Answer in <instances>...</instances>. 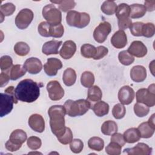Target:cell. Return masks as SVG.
<instances>
[{
	"mask_svg": "<svg viewBox=\"0 0 155 155\" xmlns=\"http://www.w3.org/2000/svg\"><path fill=\"white\" fill-rule=\"evenodd\" d=\"M15 95L17 99L20 101L27 103L33 102L40 95L39 85L32 79H24L17 85Z\"/></svg>",
	"mask_w": 155,
	"mask_h": 155,
	"instance_id": "cell-1",
	"label": "cell"
},
{
	"mask_svg": "<svg viewBox=\"0 0 155 155\" xmlns=\"http://www.w3.org/2000/svg\"><path fill=\"white\" fill-rule=\"evenodd\" d=\"M48 114L51 132L56 137L62 136L66 130L64 118L66 111L64 107L59 105H53L49 108Z\"/></svg>",
	"mask_w": 155,
	"mask_h": 155,
	"instance_id": "cell-2",
	"label": "cell"
},
{
	"mask_svg": "<svg viewBox=\"0 0 155 155\" xmlns=\"http://www.w3.org/2000/svg\"><path fill=\"white\" fill-rule=\"evenodd\" d=\"M66 114L70 117H76L85 114L91 108V103L86 99L67 100L64 105Z\"/></svg>",
	"mask_w": 155,
	"mask_h": 155,
	"instance_id": "cell-3",
	"label": "cell"
},
{
	"mask_svg": "<svg viewBox=\"0 0 155 155\" xmlns=\"http://www.w3.org/2000/svg\"><path fill=\"white\" fill-rule=\"evenodd\" d=\"M4 92L0 94V116L1 117L10 113L13 108V104H17L18 101L15 95L14 87H8Z\"/></svg>",
	"mask_w": 155,
	"mask_h": 155,
	"instance_id": "cell-4",
	"label": "cell"
},
{
	"mask_svg": "<svg viewBox=\"0 0 155 155\" xmlns=\"http://www.w3.org/2000/svg\"><path fill=\"white\" fill-rule=\"evenodd\" d=\"M66 21L68 25L82 28L88 25L90 21V15L85 12H78L75 10H70L66 16Z\"/></svg>",
	"mask_w": 155,
	"mask_h": 155,
	"instance_id": "cell-5",
	"label": "cell"
},
{
	"mask_svg": "<svg viewBox=\"0 0 155 155\" xmlns=\"http://www.w3.org/2000/svg\"><path fill=\"white\" fill-rule=\"evenodd\" d=\"M136 101L148 106L153 107L155 105V90L154 84L150 85L148 88H140L136 94Z\"/></svg>",
	"mask_w": 155,
	"mask_h": 155,
	"instance_id": "cell-6",
	"label": "cell"
},
{
	"mask_svg": "<svg viewBox=\"0 0 155 155\" xmlns=\"http://www.w3.org/2000/svg\"><path fill=\"white\" fill-rule=\"evenodd\" d=\"M42 16L48 23L52 25L61 24L62 13L59 9L57 8L54 4H50L44 7L42 9Z\"/></svg>",
	"mask_w": 155,
	"mask_h": 155,
	"instance_id": "cell-7",
	"label": "cell"
},
{
	"mask_svg": "<svg viewBox=\"0 0 155 155\" xmlns=\"http://www.w3.org/2000/svg\"><path fill=\"white\" fill-rule=\"evenodd\" d=\"M33 13L28 8H23L19 12L15 18V24L16 27L21 29L27 28L33 19Z\"/></svg>",
	"mask_w": 155,
	"mask_h": 155,
	"instance_id": "cell-8",
	"label": "cell"
},
{
	"mask_svg": "<svg viewBox=\"0 0 155 155\" xmlns=\"http://www.w3.org/2000/svg\"><path fill=\"white\" fill-rule=\"evenodd\" d=\"M111 31V24L107 21L101 22L94 30L93 38L99 43H103Z\"/></svg>",
	"mask_w": 155,
	"mask_h": 155,
	"instance_id": "cell-9",
	"label": "cell"
},
{
	"mask_svg": "<svg viewBox=\"0 0 155 155\" xmlns=\"http://www.w3.org/2000/svg\"><path fill=\"white\" fill-rule=\"evenodd\" d=\"M49 97L52 101H59L64 95V90L57 81H50L47 85Z\"/></svg>",
	"mask_w": 155,
	"mask_h": 155,
	"instance_id": "cell-10",
	"label": "cell"
},
{
	"mask_svg": "<svg viewBox=\"0 0 155 155\" xmlns=\"http://www.w3.org/2000/svg\"><path fill=\"white\" fill-rule=\"evenodd\" d=\"M137 130L140 133V137L145 139L151 137L153 135L155 130L154 114L151 115L148 122L140 124L139 125Z\"/></svg>",
	"mask_w": 155,
	"mask_h": 155,
	"instance_id": "cell-11",
	"label": "cell"
},
{
	"mask_svg": "<svg viewBox=\"0 0 155 155\" xmlns=\"http://www.w3.org/2000/svg\"><path fill=\"white\" fill-rule=\"evenodd\" d=\"M62 67L61 61L58 58H50L47 59V62L44 65L45 73L49 76H54L57 74L58 71Z\"/></svg>",
	"mask_w": 155,
	"mask_h": 155,
	"instance_id": "cell-12",
	"label": "cell"
},
{
	"mask_svg": "<svg viewBox=\"0 0 155 155\" xmlns=\"http://www.w3.org/2000/svg\"><path fill=\"white\" fill-rule=\"evenodd\" d=\"M135 93L133 89L128 85L123 86L120 88L118 92V99L123 105H129L134 98Z\"/></svg>",
	"mask_w": 155,
	"mask_h": 155,
	"instance_id": "cell-13",
	"label": "cell"
},
{
	"mask_svg": "<svg viewBox=\"0 0 155 155\" xmlns=\"http://www.w3.org/2000/svg\"><path fill=\"white\" fill-rule=\"evenodd\" d=\"M127 51L137 58H142L147 53V47L140 41H134L132 42L128 48Z\"/></svg>",
	"mask_w": 155,
	"mask_h": 155,
	"instance_id": "cell-14",
	"label": "cell"
},
{
	"mask_svg": "<svg viewBox=\"0 0 155 155\" xmlns=\"http://www.w3.org/2000/svg\"><path fill=\"white\" fill-rule=\"evenodd\" d=\"M23 67L29 73L36 74L42 70V64L38 58L31 57L25 61Z\"/></svg>",
	"mask_w": 155,
	"mask_h": 155,
	"instance_id": "cell-15",
	"label": "cell"
},
{
	"mask_svg": "<svg viewBox=\"0 0 155 155\" xmlns=\"http://www.w3.org/2000/svg\"><path fill=\"white\" fill-rule=\"evenodd\" d=\"M30 127L36 132L42 133L45 130V121L42 116L39 114H33L28 119Z\"/></svg>",
	"mask_w": 155,
	"mask_h": 155,
	"instance_id": "cell-16",
	"label": "cell"
},
{
	"mask_svg": "<svg viewBox=\"0 0 155 155\" xmlns=\"http://www.w3.org/2000/svg\"><path fill=\"white\" fill-rule=\"evenodd\" d=\"M152 153V148L144 143H138L133 148H127L124 150V153L127 154L149 155Z\"/></svg>",
	"mask_w": 155,
	"mask_h": 155,
	"instance_id": "cell-17",
	"label": "cell"
},
{
	"mask_svg": "<svg viewBox=\"0 0 155 155\" xmlns=\"http://www.w3.org/2000/svg\"><path fill=\"white\" fill-rule=\"evenodd\" d=\"M76 51V44L71 40L66 41L64 42L59 53L64 59H69L74 54Z\"/></svg>",
	"mask_w": 155,
	"mask_h": 155,
	"instance_id": "cell-18",
	"label": "cell"
},
{
	"mask_svg": "<svg viewBox=\"0 0 155 155\" xmlns=\"http://www.w3.org/2000/svg\"><path fill=\"white\" fill-rule=\"evenodd\" d=\"M113 46L117 49L122 48L127 44V36L124 30H118L114 33L111 38Z\"/></svg>",
	"mask_w": 155,
	"mask_h": 155,
	"instance_id": "cell-19",
	"label": "cell"
},
{
	"mask_svg": "<svg viewBox=\"0 0 155 155\" xmlns=\"http://www.w3.org/2000/svg\"><path fill=\"white\" fill-rule=\"evenodd\" d=\"M131 79L136 82H142L147 78L146 68L142 65L134 66L130 71Z\"/></svg>",
	"mask_w": 155,
	"mask_h": 155,
	"instance_id": "cell-20",
	"label": "cell"
},
{
	"mask_svg": "<svg viewBox=\"0 0 155 155\" xmlns=\"http://www.w3.org/2000/svg\"><path fill=\"white\" fill-rule=\"evenodd\" d=\"M62 42L61 41L57 40H51L48 42H46L44 44L42 51L45 55L50 54H58V49L61 45Z\"/></svg>",
	"mask_w": 155,
	"mask_h": 155,
	"instance_id": "cell-21",
	"label": "cell"
},
{
	"mask_svg": "<svg viewBox=\"0 0 155 155\" xmlns=\"http://www.w3.org/2000/svg\"><path fill=\"white\" fill-rule=\"evenodd\" d=\"M27 138V134L24 130L17 129L12 131L8 140L14 144L22 147V143L25 142Z\"/></svg>",
	"mask_w": 155,
	"mask_h": 155,
	"instance_id": "cell-22",
	"label": "cell"
},
{
	"mask_svg": "<svg viewBox=\"0 0 155 155\" xmlns=\"http://www.w3.org/2000/svg\"><path fill=\"white\" fill-rule=\"evenodd\" d=\"M125 142L133 143L139 140L140 138V133L136 128H130L127 130L123 134Z\"/></svg>",
	"mask_w": 155,
	"mask_h": 155,
	"instance_id": "cell-23",
	"label": "cell"
},
{
	"mask_svg": "<svg viewBox=\"0 0 155 155\" xmlns=\"http://www.w3.org/2000/svg\"><path fill=\"white\" fill-rule=\"evenodd\" d=\"M130 17L133 19L142 18L145 15L147 12V9L145 5L142 4H133L130 6Z\"/></svg>",
	"mask_w": 155,
	"mask_h": 155,
	"instance_id": "cell-24",
	"label": "cell"
},
{
	"mask_svg": "<svg viewBox=\"0 0 155 155\" xmlns=\"http://www.w3.org/2000/svg\"><path fill=\"white\" fill-rule=\"evenodd\" d=\"M91 108L97 116L103 117L108 113L109 105L104 101H99L94 104Z\"/></svg>",
	"mask_w": 155,
	"mask_h": 155,
	"instance_id": "cell-25",
	"label": "cell"
},
{
	"mask_svg": "<svg viewBox=\"0 0 155 155\" xmlns=\"http://www.w3.org/2000/svg\"><path fill=\"white\" fill-rule=\"evenodd\" d=\"M63 82L66 86L70 87L73 85L76 80V73L74 70L71 68H68L64 71Z\"/></svg>",
	"mask_w": 155,
	"mask_h": 155,
	"instance_id": "cell-26",
	"label": "cell"
},
{
	"mask_svg": "<svg viewBox=\"0 0 155 155\" xmlns=\"http://www.w3.org/2000/svg\"><path fill=\"white\" fill-rule=\"evenodd\" d=\"M26 73V70L20 64H16L12 67L9 71L10 78L12 81H16L19 78L24 76Z\"/></svg>",
	"mask_w": 155,
	"mask_h": 155,
	"instance_id": "cell-27",
	"label": "cell"
},
{
	"mask_svg": "<svg viewBox=\"0 0 155 155\" xmlns=\"http://www.w3.org/2000/svg\"><path fill=\"white\" fill-rule=\"evenodd\" d=\"M117 125L113 120H106L101 126V132L107 136H110L117 131Z\"/></svg>",
	"mask_w": 155,
	"mask_h": 155,
	"instance_id": "cell-28",
	"label": "cell"
},
{
	"mask_svg": "<svg viewBox=\"0 0 155 155\" xmlns=\"http://www.w3.org/2000/svg\"><path fill=\"white\" fill-rule=\"evenodd\" d=\"M102 97L101 88L97 85H93L89 88L87 94V99L92 102H98Z\"/></svg>",
	"mask_w": 155,
	"mask_h": 155,
	"instance_id": "cell-29",
	"label": "cell"
},
{
	"mask_svg": "<svg viewBox=\"0 0 155 155\" xmlns=\"http://www.w3.org/2000/svg\"><path fill=\"white\" fill-rule=\"evenodd\" d=\"M88 147L93 150L101 151L104 147V141L99 137L94 136L90 138L88 141Z\"/></svg>",
	"mask_w": 155,
	"mask_h": 155,
	"instance_id": "cell-30",
	"label": "cell"
},
{
	"mask_svg": "<svg viewBox=\"0 0 155 155\" xmlns=\"http://www.w3.org/2000/svg\"><path fill=\"white\" fill-rule=\"evenodd\" d=\"M81 84L86 88H90L93 86L94 82L93 73L88 71H85L82 73L81 77Z\"/></svg>",
	"mask_w": 155,
	"mask_h": 155,
	"instance_id": "cell-31",
	"label": "cell"
},
{
	"mask_svg": "<svg viewBox=\"0 0 155 155\" xmlns=\"http://www.w3.org/2000/svg\"><path fill=\"white\" fill-rule=\"evenodd\" d=\"M102 12L107 15H112L116 13L117 5L114 1H105L101 7Z\"/></svg>",
	"mask_w": 155,
	"mask_h": 155,
	"instance_id": "cell-32",
	"label": "cell"
},
{
	"mask_svg": "<svg viewBox=\"0 0 155 155\" xmlns=\"http://www.w3.org/2000/svg\"><path fill=\"white\" fill-rule=\"evenodd\" d=\"M130 5L125 3L120 4L117 6V9L116 11V16L117 19L125 18L130 17Z\"/></svg>",
	"mask_w": 155,
	"mask_h": 155,
	"instance_id": "cell-33",
	"label": "cell"
},
{
	"mask_svg": "<svg viewBox=\"0 0 155 155\" xmlns=\"http://www.w3.org/2000/svg\"><path fill=\"white\" fill-rule=\"evenodd\" d=\"M96 52V47L89 44H83L81 47V54L86 58H93Z\"/></svg>",
	"mask_w": 155,
	"mask_h": 155,
	"instance_id": "cell-34",
	"label": "cell"
},
{
	"mask_svg": "<svg viewBox=\"0 0 155 155\" xmlns=\"http://www.w3.org/2000/svg\"><path fill=\"white\" fill-rule=\"evenodd\" d=\"M51 2L58 4L59 9L63 12H67L68 10L73 9L76 5V2L73 0H63L58 1H51Z\"/></svg>",
	"mask_w": 155,
	"mask_h": 155,
	"instance_id": "cell-35",
	"label": "cell"
},
{
	"mask_svg": "<svg viewBox=\"0 0 155 155\" xmlns=\"http://www.w3.org/2000/svg\"><path fill=\"white\" fill-rule=\"evenodd\" d=\"M15 53L20 56H24L28 54L30 51V47L24 42H18L14 46Z\"/></svg>",
	"mask_w": 155,
	"mask_h": 155,
	"instance_id": "cell-36",
	"label": "cell"
},
{
	"mask_svg": "<svg viewBox=\"0 0 155 155\" xmlns=\"http://www.w3.org/2000/svg\"><path fill=\"white\" fill-rule=\"evenodd\" d=\"M119 62L124 65H130L134 61V58L130 54L127 50H123L119 52L118 54Z\"/></svg>",
	"mask_w": 155,
	"mask_h": 155,
	"instance_id": "cell-37",
	"label": "cell"
},
{
	"mask_svg": "<svg viewBox=\"0 0 155 155\" xmlns=\"http://www.w3.org/2000/svg\"><path fill=\"white\" fill-rule=\"evenodd\" d=\"M149 111V107L145 104L137 102L134 105V112L135 114L139 117H142L147 116Z\"/></svg>",
	"mask_w": 155,
	"mask_h": 155,
	"instance_id": "cell-38",
	"label": "cell"
},
{
	"mask_svg": "<svg viewBox=\"0 0 155 155\" xmlns=\"http://www.w3.org/2000/svg\"><path fill=\"white\" fill-rule=\"evenodd\" d=\"M126 109L125 106L122 104H116L112 109V114L116 119H120L125 116Z\"/></svg>",
	"mask_w": 155,
	"mask_h": 155,
	"instance_id": "cell-39",
	"label": "cell"
},
{
	"mask_svg": "<svg viewBox=\"0 0 155 155\" xmlns=\"http://www.w3.org/2000/svg\"><path fill=\"white\" fill-rule=\"evenodd\" d=\"M122 147L116 142H111L106 147L105 152L109 155H119L121 154Z\"/></svg>",
	"mask_w": 155,
	"mask_h": 155,
	"instance_id": "cell-40",
	"label": "cell"
},
{
	"mask_svg": "<svg viewBox=\"0 0 155 155\" xmlns=\"http://www.w3.org/2000/svg\"><path fill=\"white\" fill-rule=\"evenodd\" d=\"M13 66V61L10 56L5 55L1 58L0 59V68L2 72L8 71L9 69Z\"/></svg>",
	"mask_w": 155,
	"mask_h": 155,
	"instance_id": "cell-41",
	"label": "cell"
},
{
	"mask_svg": "<svg viewBox=\"0 0 155 155\" xmlns=\"http://www.w3.org/2000/svg\"><path fill=\"white\" fill-rule=\"evenodd\" d=\"M15 5L11 2L2 4L0 7V12L1 16H8L12 15L15 11Z\"/></svg>",
	"mask_w": 155,
	"mask_h": 155,
	"instance_id": "cell-42",
	"label": "cell"
},
{
	"mask_svg": "<svg viewBox=\"0 0 155 155\" xmlns=\"http://www.w3.org/2000/svg\"><path fill=\"white\" fill-rule=\"evenodd\" d=\"M51 25L47 22H41L38 27V33L43 37H50V29Z\"/></svg>",
	"mask_w": 155,
	"mask_h": 155,
	"instance_id": "cell-43",
	"label": "cell"
},
{
	"mask_svg": "<svg viewBox=\"0 0 155 155\" xmlns=\"http://www.w3.org/2000/svg\"><path fill=\"white\" fill-rule=\"evenodd\" d=\"M155 33V27L153 23L148 22L143 24L142 27V35L146 38H151Z\"/></svg>",
	"mask_w": 155,
	"mask_h": 155,
	"instance_id": "cell-44",
	"label": "cell"
},
{
	"mask_svg": "<svg viewBox=\"0 0 155 155\" xmlns=\"http://www.w3.org/2000/svg\"><path fill=\"white\" fill-rule=\"evenodd\" d=\"M27 144L29 148L33 150H36L40 148L42 145V142L41 139L38 137L30 136L27 139Z\"/></svg>",
	"mask_w": 155,
	"mask_h": 155,
	"instance_id": "cell-45",
	"label": "cell"
},
{
	"mask_svg": "<svg viewBox=\"0 0 155 155\" xmlns=\"http://www.w3.org/2000/svg\"><path fill=\"white\" fill-rule=\"evenodd\" d=\"M84 148V143L79 139H73L70 143V148L74 153H81Z\"/></svg>",
	"mask_w": 155,
	"mask_h": 155,
	"instance_id": "cell-46",
	"label": "cell"
},
{
	"mask_svg": "<svg viewBox=\"0 0 155 155\" xmlns=\"http://www.w3.org/2000/svg\"><path fill=\"white\" fill-rule=\"evenodd\" d=\"M57 139L60 143L64 145H67L70 143L73 140V133L71 129L68 127H66L65 133L62 136L57 137Z\"/></svg>",
	"mask_w": 155,
	"mask_h": 155,
	"instance_id": "cell-47",
	"label": "cell"
},
{
	"mask_svg": "<svg viewBox=\"0 0 155 155\" xmlns=\"http://www.w3.org/2000/svg\"><path fill=\"white\" fill-rule=\"evenodd\" d=\"M64 33V28L63 25L60 24L56 25L51 26L50 29V36L53 38H61Z\"/></svg>",
	"mask_w": 155,
	"mask_h": 155,
	"instance_id": "cell-48",
	"label": "cell"
},
{
	"mask_svg": "<svg viewBox=\"0 0 155 155\" xmlns=\"http://www.w3.org/2000/svg\"><path fill=\"white\" fill-rule=\"evenodd\" d=\"M143 23L142 22H136L133 23L130 27L131 33L134 36H141L142 27Z\"/></svg>",
	"mask_w": 155,
	"mask_h": 155,
	"instance_id": "cell-49",
	"label": "cell"
},
{
	"mask_svg": "<svg viewBox=\"0 0 155 155\" xmlns=\"http://www.w3.org/2000/svg\"><path fill=\"white\" fill-rule=\"evenodd\" d=\"M108 53V50L107 47L101 45L96 47V52L93 57L94 60H99L105 56Z\"/></svg>",
	"mask_w": 155,
	"mask_h": 155,
	"instance_id": "cell-50",
	"label": "cell"
},
{
	"mask_svg": "<svg viewBox=\"0 0 155 155\" xmlns=\"http://www.w3.org/2000/svg\"><path fill=\"white\" fill-rule=\"evenodd\" d=\"M132 24V21L130 18L118 19V27L120 30L130 28Z\"/></svg>",
	"mask_w": 155,
	"mask_h": 155,
	"instance_id": "cell-51",
	"label": "cell"
},
{
	"mask_svg": "<svg viewBox=\"0 0 155 155\" xmlns=\"http://www.w3.org/2000/svg\"><path fill=\"white\" fill-rule=\"evenodd\" d=\"M111 141L117 143L121 147L124 146L125 143V141L124 140L123 135L119 133H115L112 134V136L111 137Z\"/></svg>",
	"mask_w": 155,
	"mask_h": 155,
	"instance_id": "cell-52",
	"label": "cell"
},
{
	"mask_svg": "<svg viewBox=\"0 0 155 155\" xmlns=\"http://www.w3.org/2000/svg\"><path fill=\"white\" fill-rule=\"evenodd\" d=\"M10 79V76L7 73L2 71L0 74V87L2 88L5 86Z\"/></svg>",
	"mask_w": 155,
	"mask_h": 155,
	"instance_id": "cell-53",
	"label": "cell"
},
{
	"mask_svg": "<svg viewBox=\"0 0 155 155\" xmlns=\"http://www.w3.org/2000/svg\"><path fill=\"white\" fill-rule=\"evenodd\" d=\"M5 147L7 150L12 151V152L16 151L18 150L19 148H21V146H19V145H16L14 144L13 143L11 142L9 140L6 142Z\"/></svg>",
	"mask_w": 155,
	"mask_h": 155,
	"instance_id": "cell-54",
	"label": "cell"
},
{
	"mask_svg": "<svg viewBox=\"0 0 155 155\" xmlns=\"http://www.w3.org/2000/svg\"><path fill=\"white\" fill-rule=\"evenodd\" d=\"M144 5L147 9V11L153 12L154 10V8H155V1H145Z\"/></svg>",
	"mask_w": 155,
	"mask_h": 155,
	"instance_id": "cell-55",
	"label": "cell"
}]
</instances>
